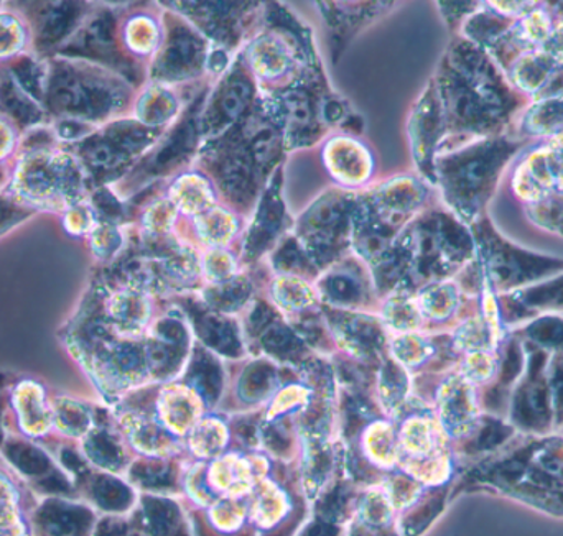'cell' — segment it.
<instances>
[{"mask_svg": "<svg viewBox=\"0 0 563 536\" xmlns=\"http://www.w3.org/2000/svg\"><path fill=\"white\" fill-rule=\"evenodd\" d=\"M2 193L36 213L48 211L63 216L76 204L89 200L91 185L75 155L56 145L16 152Z\"/></svg>", "mask_w": 563, "mask_h": 536, "instance_id": "obj_1", "label": "cell"}, {"mask_svg": "<svg viewBox=\"0 0 563 536\" xmlns=\"http://www.w3.org/2000/svg\"><path fill=\"white\" fill-rule=\"evenodd\" d=\"M118 81L101 66L79 59L48 58L45 108L48 121H76L96 127L119 105Z\"/></svg>", "mask_w": 563, "mask_h": 536, "instance_id": "obj_2", "label": "cell"}, {"mask_svg": "<svg viewBox=\"0 0 563 536\" xmlns=\"http://www.w3.org/2000/svg\"><path fill=\"white\" fill-rule=\"evenodd\" d=\"M12 7L29 25L30 52L43 59L55 56L92 13V5L85 2H12Z\"/></svg>", "mask_w": 563, "mask_h": 536, "instance_id": "obj_3", "label": "cell"}, {"mask_svg": "<svg viewBox=\"0 0 563 536\" xmlns=\"http://www.w3.org/2000/svg\"><path fill=\"white\" fill-rule=\"evenodd\" d=\"M0 114L9 119L22 134L38 125L49 124L45 108L16 85L5 65H0Z\"/></svg>", "mask_w": 563, "mask_h": 536, "instance_id": "obj_4", "label": "cell"}, {"mask_svg": "<svg viewBox=\"0 0 563 536\" xmlns=\"http://www.w3.org/2000/svg\"><path fill=\"white\" fill-rule=\"evenodd\" d=\"M30 46L32 36L25 19L13 9L12 3H3L0 9V65L25 55Z\"/></svg>", "mask_w": 563, "mask_h": 536, "instance_id": "obj_5", "label": "cell"}, {"mask_svg": "<svg viewBox=\"0 0 563 536\" xmlns=\"http://www.w3.org/2000/svg\"><path fill=\"white\" fill-rule=\"evenodd\" d=\"M5 66L16 85L43 105L46 78H48V59L40 58L29 52L5 63Z\"/></svg>", "mask_w": 563, "mask_h": 536, "instance_id": "obj_6", "label": "cell"}, {"mask_svg": "<svg viewBox=\"0 0 563 536\" xmlns=\"http://www.w3.org/2000/svg\"><path fill=\"white\" fill-rule=\"evenodd\" d=\"M36 211L23 206L19 201L13 200L9 194L0 191V236L5 234L7 231L22 224L29 217L35 216Z\"/></svg>", "mask_w": 563, "mask_h": 536, "instance_id": "obj_7", "label": "cell"}, {"mask_svg": "<svg viewBox=\"0 0 563 536\" xmlns=\"http://www.w3.org/2000/svg\"><path fill=\"white\" fill-rule=\"evenodd\" d=\"M96 224V214L92 211L89 201L76 204L71 210L63 214V226L66 233L75 234V236H82V234H91L92 227Z\"/></svg>", "mask_w": 563, "mask_h": 536, "instance_id": "obj_8", "label": "cell"}, {"mask_svg": "<svg viewBox=\"0 0 563 536\" xmlns=\"http://www.w3.org/2000/svg\"><path fill=\"white\" fill-rule=\"evenodd\" d=\"M22 132L0 114V167H10L19 150Z\"/></svg>", "mask_w": 563, "mask_h": 536, "instance_id": "obj_9", "label": "cell"}, {"mask_svg": "<svg viewBox=\"0 0 563 536\" xmlns=\"http://www.w3.org/2000/svg\"><path fill=\"white\" fill-rule=\"evenodd\" d=\"M3 2H0V9H2Z\"/></svg>", "mask_w": 563, "mask_h": 536, "instance_id": "obj_10", "label": "cell"}]
</instances>
